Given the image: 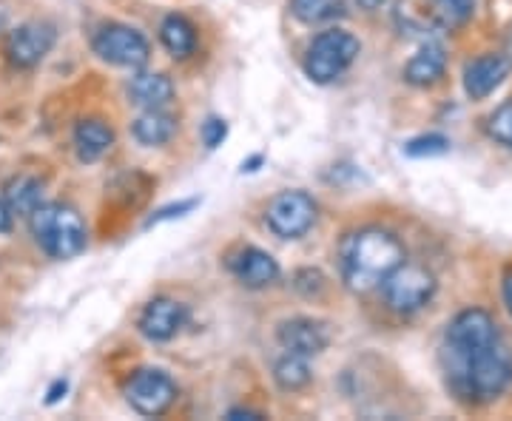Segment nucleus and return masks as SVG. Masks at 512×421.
I'll return each mask as SVG.
<instances>
[{
	"instance_id": "nucleus-33",
	"label": "nucleus",
	"mask_w": 512,
	"mask_h": 421,
	"mask_svg": "<svg viewBox=\"0 0 512 421\" xmlns=\"http://www.w3.org/2000/svg\"><path fill=\"white\" fill-rule=\"evenodd\" d=\"M356 3H359L362 9H367V12H373V9H379V6H382L384 0H356Z\"/></svg>"
},
{
	"instance_id": "nucleus-9",
	"label": "nucleus",
	"mask_w": 512,
	"mask_h": 421,
	"mask_svg": "<svg viewBox=\"0 0 512 421\" xmlns=\"http://www.w3.org/2000/svg\"><path fill=\"white\" fill-rule=\"evenodd\" d=\"M126 399L140 416H163L177 399V385L163 370L143 367L126 382Z\"/></svg>"
},
{
	"instance_id": "nucleus-25",
	"label": "nucleus",
	"mask_w": 512,
	"mask_h": 421,
	"mask_svg": "<svg viewBox=\"0 0 512 421\" xmlns=\"http://www.w3.org/2000/svg\"><path fill=\"white\" fill-rule=\"evenodd\" d=\"M487 131H490V137H493L495 143L512 148V100H507L504 106H498V109L490 114Z\"/></svg>"
},
{
	"instance_id": "nucleus-31",
	"label": "nucleus",
	"mask_w": 512,
	"mask_h": 421,
	"mask_svg": "<svg viewBox=\"0 0 512 421\" xmlns=\"http://www.w3.org/2000/svg\"><path fill=\"white\" fill-rule=\"evenodd\" d=\"M504 302H507V308H510L512 313V268L507 271V276H504Z\"/></svg>"
},
{
	"instance_id": "nucleus-23",
	"label": "nucleus",
	"mask_w": 512,
	"mask_h": 421,
	"mask_svg": "<svg viewBox=\"0 0 512 421\" xmlns=\"http://www.w3.org/2000/svg\"><path fill=\"white\" fill-rule=\"evenodd\" d=\"M345 0H293L291 12L293 18L302 23H322V20L342 15Z\"/></svg>"
},
{
	"instance_id": "nucleus-16",
	"label": "nucleus",
	"mask_w": 512,
	"mask_h": 421,
	"mask_svg": "<svg viewBox=\"0 0 512 421\" xmlns=\"http://www.w3.org/2000/svg\"><path fill=\"white\" fill-rule=\"evenodd\" d=\"M114 146V131L103 120H80L74 126V151L83 163H97Z\"/></svg>"
},
{
	"instance_id": "nucleus-30",
	"label": "nucleus",
	"mask_w": 512,
	"mask_h": 421,
	"mask_svg": "<svg viewBox=\"0 0 512 421\" xmlns=\"http://www.w3.org/2000/svg\"><path fill=\"white\" fill-rule=\"evenodd\" d=\"M228 419H234V421H239V419H262V413H256V410H231V413H228Z\"/></svg>"
},
{
	"instance_id": "nucleus-11",
	"label": "nucleus",
	"mask_w": 512,
	"mask_h": 421,
	"mask_svg": "<svg viewBox=\"0 0 512 421\" xmlns=\"http://www.w3.org/2000/svg\"><path fill=\"white\" fill-rule=\"evenodd\" d=\"M276 339H279V345L288 350V353L311 359V356H319L330 345V330L319 319L296 316V319H288V322L279 325Z\"/></svg>"
},
{
	"instance_id": "nucleus-17",
	"label": "nucleus",
	"mask_w": 512,
	"mask_h": 421,
	"mask_svg": "<svg viewBox=\"0 0 512 421\" xmlns=\"http://www.w3.org/2000/svg\"><path fill=\"white\" fill-rule=\"evenodd\" d=\"M128 97L143 109H165L174 97V83L165 74L140 72L128 83Z\"/></svg>"
},
{
	"instance_id": "nucleus-4",
	"label": "nucleus",
	"mask_w": 512,
	"mask_h": 421,
	"mask_svg": "<svg viewBox=\"0 0 512 421\" xmlns=\"http://www.w3.org/2000/svg\"><path fill=\"white\" fill-rule=\"evenodd\" d=\"M359 55V40L342 32V29H328L319 37H313L305 55V74L313 83H333L336 77L348 72L350 63Z\"/></svg>"
},
{
	"instance_id": "nucleus-7",
	"label": "nucleus",
	"mask_w": 512,
	"mask_h": 421,
	"mask_svg": "<svg viewBox=\"0 0 512 421\" xmlns=\"http://www.w3.org/2000/svg\"><path fill=\"white\" fill-rule=\"evenodd\" d=\"M94 55L106 60L111 66H123V69H143L148 63V40L137 29L123 26V23H109L103 26L92 40Z\"/></svg>"
},
{
	"instance_id": "nucleus-2",
	"label": "nucleus",
	"mask_w": 512,
	"mask_h": 421,
	"mask_svg": "<svg viewBox=\"0 0 512 421\" xmlns=\"http://www.w3.org/2000/svg\"><path fill=\"white\" fill-rule=\"evenodd\" d=\"M447 373L461 396L473 402H493L512 385V356L498 339L470 356L447 362Z\"/></svg>"
},
{
	"instance_id": "nucleus-15",
	"label": "nucleus",
	"mask_w": 512,
	"mask_h": 421,
	"mask_svg": "<svg viewBox=\"0 0 512 421\" xmlns=\"http://www.w3.org/2000/svg\"><path fill=\"white\" fill-rule=\"evenodd\" d=\"M396 23L410 35H439L447 32L436 0H399L396 3Z\"/></svg>"
},
{
	"instance_id": "nucleus-10",
	"label": "nucleus",
	"mask_w": 512,
	"mask_h": 421,
	"mask_svg": "<svg viewBox=\"0 0 512 421\" xmlns=\"http://www.w3.org/2000/svg\"><path fill=\"white\" fill-rule=\"evenodd\" d=\"M55 26L49 23H23L6 37V57L15 69H35L55 46Z\"/></svg>"
},
{
	"instance_id": "nucleus-20",
	"label": "nucleus",
	"mask_w": 512,
	"mask_h": 421,
	"mask_svg": "<svg viewBox=\"0 0 512 421\" xmlns=\"http://www.w3.org/2000/svg\"><path fill=\"white\" fill-rule=\"evenodd\" d=\"M160 40L171 55L183 60V57L194 55V49H197V29L183 15H168L160 23Z\"/></svg>"
},
{
	"instance_id": "nucleus-26",
	"label": "nucleus",
	"mask_w": 512,
	"mask_h": 421,
	"mask_svg": "<svg viewBox=\"0 0 512 421\" xmlns=\"http://www.w3.org/2000/svg\"><path fill=\"white\" fill-rule=\"evenodd\" d=\"M447 148H450V140H447V137L430 134V137H416V140H410L404 151H407L410 157H433V154H444Z\"/></svg>"
},
{
	"instance_id": "nucleus-3",
	"label": "nucleus",
	"mask_w": 512,
	"mask_h": 421,
	"mask_svg": "<svg viewBox=\"0 0 512 421\" xmlns=\"http://www.w3.org/2000/svg\"><path fill=\"white\" fill-rule=\"evenodd\" d=\"M29 228L37 245L52 259H72L86 251L89 231L83 217L72 205L63 202H40L29 214Z\"/></svg>"
},
{
	"instance_id": "nucleus-18",
	"label": "nucleus",
	"mask_w": 512,
	"mask_h": 421,
	"mask_svg": "<svg viewBox=\"0 0 512 421\" xmlns=\"http://www.w3.org/2000/svg\"><path fill=\"white\" fill-rule=\"evenodd\" d=\"M447 69V55L441 43H424L404 69V80L413 86H433Z\"/></svg>"
},
{
	"instance_id": "nucleus-5",
	"label": "nucleus",
	"mask_w": 512,
	"mask_h": 421,
	"mask_svg": "<svg viewBox=\"0 0 512 421\" xmlns=\"http://www.w3.org/2000/svg\"><path fill=\"white\" fill-rule=\"evenodd\" d=\"M382 293L390 311L407 316V313L421 311L433 299V293H436V276L430 274L424 265L399 262L390 274L384 276Z\"/></svg>"
},
{
	"instance_id": "nucleus-27",
	"label": "nucleus",
	"mask_w": 512,
	"mask_h": 421,
	"mask_svg": "<svg viewBox=\"0 0 512 421\" xmlns=\"http://www.w3.org/2000/svg\"><path fill=\"white\" fill-rule=\"evenodd\" d=\"M228 137V126H225V120L220 117H208L205 123H202V143L205 148H217L222 146V140Z\"/></svg>"
},
{
	"instance_id": "nucleus-22",
	"label": "nucleus",
	"mask_w": 512,
	"mask_h": 421,
	"mask_svg": "<svg viewBox=\"0 0 512 421\" xmlns=\"http://www.w3.org/2000/svg\"><path fill=\"white\" fill-rule=\"evenodd\" d=\"M274 379L282 390H302V387L311 385V365H308L305 356H296V353H288V350H285V356L276 359Z\"/></svg>"
},
{
	"instance_id": "nucleus-19",
	"label": "nucleus",
	"mask_w": 512,
	"mask_h": 421,
	"mask_svg": "<svg viewBox=\"0 0 512 421\" xmlns=\"http://www.w3.org/2000/svg\"><path fill=\"white\" fill-rule=\"evenodd\" d=\"M134 140L143 146H163L174 137L177 131V120L163 109H146L137 120H134Z\"/></svg>"
},
{
	"instance_id": "nucleus-32",
	"label": "nucleus",
	"mask_w": 512,
	"mask_h": 421,
	"mask_svg": "<svg viewBox=\"0 0 512 421\" xmlns=\"http://www.w3.org/2000/svg\"><path fill=\"white\" fill-rule=\"evenodd\" d=\"M66 382H63V379H60V382H55V387H52V390H49V399H46V402L49 404H55L57 399H60V393H66Z\"/></svg>"
},
{
	"instance_id": "nucleus-12",
	"label": "nucleus",
	"mask_w": 512,
	"mask_h": 421,
	"mask_svg": "<svg viewBox=\"0 0 512 421\" xmlns=\"http://www.w3.org/2000/svg\"><path fill=\"white\" fill-rule=\"evenodd\" d=\"M185 319H188L185 305L168 296H157L140 313V333L151 342H168L183 330Z\"/></svg>"
},
{
	"instance_id": "nucleus-13",
	"label": "nucleus",
	"mask_w": 512,
	"mask_h": 421,
	"mask_svg": "<svg viewBox=\"0 0 512 421\" xmlns=\"http://www.w3.org/2000/svg\"><path fill=\"white\" fill-rule=\"evenodd\" d=\"M228 271L237 276L245 288H265V285L279 279L276 259L268 251L254 248V245H245V248H239L237 254H231L228 257Z\"/></svg>"
},
{
	"instance_id": "nucleus-1",
	"label": "nucleus",
	"mask_w": 512,
	"mask_h": 421,
	"mask_svg": "<svg viewBox=\"0 0 512 421\" xmlns=\"http://www.w3.org/2000/svg\"><path fill=\"white\" fill-rule=\"evenodd\" d=\"M399 262H404V248L399 239L382 228L356 231L339 248L342 279L350 291L367 293L379 288L384 276L390 274Z\"/></svg>"
},
{
	"instance_id": "nucleus-6",
	"label": "nucleus",
	"mask_w": 512,
	"mask_h": 421,
	"mask_svg": "<svg viewBox=\"0 0 512 421\" xmlns=\"http://www.w3.org/2000/svg\"><path fill=\"white\" fill-rule=\"evenodd\" d=\"M498 325L487 311L481 308H470V311H461L447 325V339H444V353H447V362L461 359V356H470L476 350L487 348L498 342Z\"/></svg>"
},
{
	"instance_id": "nucleus-28",
	"label": "nucleus",
	"mask_w": 512,
	"mask_h": 421,
	"mask_svg": "<svg viewBox=\"0 0 512 421\" xmlns=\"http://www.w3.org/2000/svg\"><path fill=\"white\" fill-rule=\"evenodd\" d=\"M197 205V200H185V202H177V205H168V208H163L154 220L148 222V225H154V222H163V220H171V217H183L185 211H191Z\"/></svg>"
},
{
	"instance_id": "nucleus-29",
	"label": "nucleus",
	"mask_w": 512,
	"mask_h": 421,
	"mask_svg": "<svg viewBox=\"0 0 512 421\" xmlns=\"http://www.w3.org/2000/svg\"><path fill=\"white\" fill-rule=\"evenodd\" d=\"M12 231V211H9V205L0 200V234H9Z\"/></svg>"
},
{
	"instance_id": "nucleus-8",
	"label": "nucleus",
	"mask_w": 512,
	"mask_h": 421,
	"mask_svg": "<svg viewBox=\"0 0 512 421\" xmlns=\"http://www.w3.org/2000/svg\"><path fill=\"white\" fill-rule=\"evenodd\" d=\"M316 202L305 191H282L276 194L268 211L265 222L279 239H299L305 237L316 222Z\"/></svg>"
},
{
	"instance_id": "nucleus-14",
	"label": "nucleus",
	"mask_w": 512,
	"mask_h": 421,
	"mask_svg": "<svg viewBox=\"0 0 512 421\" xmlns=\"http://www.w3.org/2000/svg\"><path fill=\"white\" fill-rule=\"evenodd\" d=\"M507 74H510V60L504 55L476 57L464 72V89L473 100H484L507 80Z\"/></svg>"
},
{
	"instance_id": "nucleus-21",
	"label": "nucleus",
	"mask_w": 512,
	"mask_h": 421,
	"mask_svg": "<svg viewBox=\"0 0 512 421\" xmlns=\"http://www.w3.org/2000/svg\"><path fill=\"white\" fill-rule=\"evenodd\" d=\"M3 197H6L3 202L9 205L12 214L29 217L37 205L43 202V185L37 183L35 177H15V180L6 183V194Z\"/></svg>"
},
{
	"instance_id": "nucleus-24",
	"label": "nucleus",
	"mask_w": 512,
	"mask_h": 421,
	"mask_svg": "<svg viewBox=\"0 0 512 421\" xmlns=\"http://www.w3.org/2000/svg\"><path fill=\"white\" fill-rule=\"evenodd\" d=\"M436 6H439L447 29L464 26L467 20L473 18V12H476V0H436Z\"/></svg>"
}]
</instances>
